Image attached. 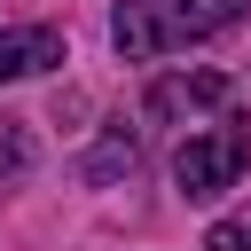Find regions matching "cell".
<instances>
[{
    "mask_svg": "<svg viewBox=\"0 0 251 251\" xmlns=\"http://www.w3.org/2000/svg\"><path fill=\"white\" fill-rule=\"evenodd\" d=\"M55 63H63V31H47V24H0V86L8 78H39Z\"/></svg>",
    "mask_w": 251,
    "mask_h": 251,
    "instance_id": "obj_4",
    "label": "cell"
},
{
    "mask_svg": "<svg viewBox=\"0 0 251 251\" xmlns=\"http://www.w3.org/2000/svg\"><path fill=\"white\" fill-rule=\"evenodd\" d=\"M243 16H251V0H118L110 39L133 63H157L173 47H196V39L227 31V24H243Z\"/></svg>",
    "mask_w": 251,
    "mask_h": 251,
    "instance_id": "obj_1",
    "label": "cell"
},
{
    "mask_svg": "<svg viewBox=\"0 0 251 251\" xmlns=\"http://www.w3.org/2000/svg\"><path fill=\"white\" fill-rule=\"evenodd\" d=\"M204 251H251V212H227L204 227Z\"/></svg>",
    "mask_w": 251,
    "mask_h": 251,
    "instance_id": "obj_6",
    "label": "cell"
},
{
    "mask_svg": "<svg viewBox=\"0 0 251 251\" xmlns=\"http://www.w3.org/2000/svg\"><path fill=\"white\" fill-rule=\"evenodd\" d=\"M235 102V78L227 71H173L149 86V118H204V110H227Z\"/></svg>",
    "mask_w": 251,
    "mask_h": 251,
    "instance_id": "obj_3",
    "label": "cell"
},
{
    "mask_svg": "<svg viewBox=\"0 0 251 251\" xmlns=\"http://www.w3.org/2000/svg\"><path fill=\"white\" fill-rule=\"evenodd\" d=\"M243 165H251V126H212V133H188L180 141V157H173V188L188 196V204H212L220 188H235L243 180Z\"/></svg>",
    "mask_w": 251,
    "mask_h": 251,
    "instance_id": "obj_2",
    "label": "cell"
},
{
    "mask_svg": "<svg viewBox=\"0 0 251 251\" xmlns=\"http://www.w3.org/2000/svg\"><path fill=\"white\" fill-rule=\"evenodd\" d=\"M141 165V141L126 133V126H110L94 149H86V180H118V173H133Z\"/></svg>",
    "mask_w": 251,
    "mask_h": 251,
    "instance_id": "obj_5",
    "label": "cell"
}]
</instances>
